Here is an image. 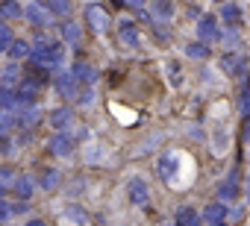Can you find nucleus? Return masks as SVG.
Segmentation results:
<instances>
[{
	"label": "nucleus",
	"instance_id": "obj_1",
	"mask_svg": "<svg viewBox=\"0 0 250 226\" xmlns=\"http://www.w3.org/2000/svg\"><path fill=\"white\" fill-rule=\"evenodd\" d=\"M47 124L56 130V132H65V130H71L77 121H74V109L71 106H59V109H53L50 115H47Z\"/></svg>",
	"mask_w": 250,
	"mask_h": 226
},
{
	"label": "nucleus",
	"instance_id": "obj_2",
	"mask_svg": "<svg viewBox=\"0 0 250 226\" xmlns=\"http://www.w3.org/2000/svg\"><path fill=\"white\" fill-rule=\"evenodd\" d=\"M47 147H50V153L53 156H62V159H68L71 153H74V138H71V132H56L50 141H47Z\"/></svg>",
	"mask_w": 250,
	"mask_h": 226
},
{
	"label": "nucleus",
	"instance_id": "obj_3",
	"mask_svg": "<svg viewBox=\"0 0 250 226\" xmlns=\"http://www.w3.org/2000/svg\"><path fill=\"white\" fill-rule=\"evenodd\" d=\"M127 194H130V203H136V206H145L150 200V188H147V182L142 176H133L127 182Z\"/></svg>",
	"mask_w": 250,
	"mask_h": 226
},
{
	"label": "nucleus",
	"instance_id": "obj_4",
	"mask_svg": "<svg viewBox=\"0 0 250 226\" xmlns=\"http://www.w3.org/2000/svg\"><path fill=\"white\" fill-rule=\"evenodd\" d=\"M71 74L77 76L80 85H94V82H97V71H94V65L85 62V59H77L74 68H71Z\"/></svg>",
	"mask_w": 250,
	"mask_h": 226
},
{
	"label": "nucleus",
	"instance_id": "obj_5",
	"mask_svg": "<svg viewBox=\"0 0 250 226\" xmlns=\"http://www.w3.org/2000/svg\"><path fill=\"white\" fill-rule=\"evenodd\" d=\"M85 18H88V27H91L94 33H106V30H109V15H106L97 3H91V6L85 9Z\"/></svg>",
	"mask_w": 250,
	"mask_h": 226
},
{
	"label": "nucleus",
	"instance_id": "obj_6",
	"mask_svg": "<svg viewBox=\"0 0 250 226\" xmlns=\"http://www.w3.org/2000/svg\"><path fill=\"white\" fill-rule=\"evenodd\" d=\"M39 185H42L47 194H50V191H59V188H62V170H59V168H42Z\"/></svg>",
	"mask_w": 250,
	"mask_h": 226
},
{
	"label": "nucleus",
	"instance_id": "obj_7",
	"mask_svg": "<svg viewBox=\"0 0 250 226\" xmlns=\"http://www.w3.org/2000/svg\"><path fill=\"white\" fill-rule=\"evenodd\" d=\"M221 68L229 74V76H247V62L238 56V53H227L221 59Z\"/></svg>",
	"mask_w": 250,
	"mask_h": 226
},
{
	"label": "nucleus",
	"instance_id": "obj_8",
	"mask_svg": "<svg viewBox=\"0 0 250 226\" xmlns=\"http://www.w3.org/2000/svg\"><path fill=\"white\" fill-rule=\"evenodd\" d=\"M203 223L206 226H227V208L224 203H209L203 211Z\"/></svg>",
	"mask_w": 250,
	"mask_h": 226
},
{
	"label": "nucleus",
	"instance_id": "obj_9",
	"mask_svg": "<svg viewBox=\"0 0 250 226\" xmlns=\"http://www.w3.org/2000/svg\"><path fill=\"white\" fill-rule=\"evenodd\" d=\"M56 91L65 97V100H77V76L74 74H59L56 76Z\"/></svg>",
	"mask_w": 250,
	"mask_h": 226
},
{
	"label": "nucleus",
	"instance_id": "obj_10",
	"mask_svg": "<svg viewBox=\"0 0 250 226\" xmlns=\"http://www.w3.org/2000/svg\"><path fill=\"white\" fill-rule=\"evenodd\" d=\"M235 197H238V173L232 170V173L218 185V200H221V203H229V200H235Z\"/></svg>",
	"mask_w": 250,
	"mask_h": 226
},
{
	"label": "nucleus",
	"instance_id": "obj_11",
	"mask_svg": "<svg viewBox=\"0 0 250 226\" xmlns=\"http://www.w3.org/2000/svg\"><path fill=\"white\" fill-rule=\"evenodd\" d=\"M197 33H200V41H218V38H221V33H218V21H215L212 15L200 18Z\"/></svg>",
	"mask_w": 250,
	"mask_h": 226
},
{
	"label": "nucleus",
	"instance_id": "obj_12",
	"mask_svg": "<svg viewBox=\"0 0 250 226\" xmlns=\"http://www.w3.org/2000/svg\"><path fill=\"white\" fill-rule=\"evenodd\" d=\"M36 182H39V179H33L30 173L15 176V194H18L21 200H30V197H33V191H36Z\"/></svg>",
	"mask_w": 250,
	"mask_h": 226
},
{
	"label": "nucleus",
	"instance_id": "obj_13",
	"mask_svg": "<svg viewBox=\"0 0 250 226\" xmlns=\"http://www.w3.org/2000/svg\"><path fill=\"white\" fill-rule=\"evenodd\" d=\"M203 223V217L191 208V206H183L180 211H177V226H200Z\"/></svg>",
	"mask_w": 250,
	"mask_h": 226
},
{
	"label": "nucleus",
	"instance_id": "obj_14",
	"mask_svg": "<svg viewBox=\"0 0 250 226\" xmlns=\"http://www.w3.org/2000/svg\"><path fill=\"white\" fill-rule=\"evenodd\" d=\"M186 53H188V59L203 62V59H209V56H212V47H209L206 41H191V44L186 47Z\"/></svg>",
	"mask_w": 250,
	"mask_h": 226
},
{
	"label": "nucleus",
	"instance_id": "obj_15",
	"mask_svg": "<svg viewBox=\"0 0 250 226\" xmlns=\"http://www.w3.org/2000/svg\"><path fill=\"white\" fill-rule=\"evenodd\" d=\"M39 121H42V115H39L36 106H24V109L18 112V124H21V127H36Z\"/></svg>",
	"mask_w": 250,
	"mask_h": 226
},
{
	"label": "nucleus",
	"instance_id": "obj_16",
	"mask_svg": "<svg viewBox=\"0 0 250 226\" xmlns=\"http://www.w3.org/2000/svg\"><path fill=\"white\" fill-rule=\"evenodd\" d=\"M6 53H9V59H12V62H21V59H30V53H33V47H30L27 41H12Z\"/></svg>",
	"mask_w": 250,
	"mask_h": 226
},
{
	"label": "nucleus",
	"instance_id": "obj_17",
	"mask_svg": "<svg viewBox=\"0 0 250 226\" xmlns=\"http://www.w3.org/2000/svg\"><path fill=\"white\" fill-rule=\"evenodd\" d=\"M24 15H27V21H33L36 27H44V24H47V18H50V15H47V12H44V9H42L39 3L27 6V9H24Z\"/></svg>",
	"mask_w": 250,
	"mask_h": 226
},
{
	"label": "nucleus",
	"instance_id": "obj_18",
	"mask_svg": "<svg viewBox=\"0 0 250 226\" xmlns=\"http://www.w3.org/2000/svg\"><path fill=\"white\" fill-rule=\"evenodd\" d=\"M118 38H121L124 44H130V47L139 44V33H136L133 24H121V27H118Z\"/></svg>",
	"mask_w": 250,
	"mask_h": 226
},
{
	"label": "nucleus",
	"instance_id": "obj_19",
	"mask_svg": "<svg viewBox=\"0 0 250 226\" xmlns=\"http://www.w3.org/2000/svg\"><path fill=\"white\" fill-rule=\"evenodd\" d=\"M18 76H21V74H18V65H15V62H9V65L3 68V74H0V82L12 88V85L18 82Z\"/></svg>",
	"mask_w": 250,
	"mask_h": 226
},
{
	"label": "nucleus",
	"instance_id": "obj_20",
	"mask_svg": "<svg viewBox=\"0 0 250 226\" xmlns=\"http://www.w3.org/2000/svg\"><path fill=\"white\" fill-rule=\"evenodd\" d=\"M53 15H68V9H71V3H68V0H47V3H44Z\"/></svg>",
	"mask_w": 250,
	"mask_h": 226
},
{
	"label": "nucleus",
	"instance_id": "obj_21",
	"mask_svg": "<svg viewBox=\"0 0 250 226\" xmlns=\"http://www.w3.org/2000/svg\"><path fill=\"white\" fill-rule=\"evenodd\" d=\"M91 100H94V85H83L77 91V103L80 106H91Z\"/></svg>",
	"mask_w": 250,
	"mask_h": 226
},
{
	"label": "nucleus",
	"instance_id": "obj_22",
	"mask_svg": "<svg viewBox=\"0 0 250 226\" xmlns=\"http://www.w3.org/2000/svg\"><path fill=\"white\" fill-rule=\"evenodd\" d=\"M12 41H15V38H12V30H9V27H3V24H0V53H6Z\"/></svg>",
	"mask_w": 250,
	"mask_h": 226
},
{
	"label": "nucleus",
	"instance_id": "obj_23",
	"mask_svg": "<svg viewBox=\"0 0 250 226\" xmlns=\"http://www.w3.org/2000/svg\"><path fill=\"white\" fill-rule=\"evenodd\" d=\"M62 36H65V41L77 44V41H80V27H77V24H65V27H62Z\"/></svg>",
	"mask_w": 250,
	"mask_h": 226
},
{
	"label": "nucleus",
	"instance_id": "obj_24",
	"mask_svg": "<svg viewBox=\"0 0 250 226\" xmlns=\"http://www.w3.org/2000/svg\"><path fill=\"white\" fill-rule=\"evenodd\" d=\"M0 15H3V18H18V15H21V6L9 0V3H3V6H0Z\"/></svg>",
	"mask_w": 250,
	"mask_h": 226
},
{
	"label": "nucleus",
	"instance_id": "obj_25",
	"mask_svg": "<svg viewBox=\"0 0 250 226\" xmlns=\"http://www.w3.org/2000/svg\"><path fill=\"white\" fill-rule=\"evenodd\" d=\"M174 6H171V0H156V15L159 18H171Z\"/></svg>",
	"mask_w": 250,
	"mask_h": 226
},
{
	"label": "nucleus",
	"instance_id": "obj_26",
	"mask_svg": "<svg viewBox=\"0 0 250 226\" xmlns=\"http://www.w3.org/2000/svg\"><path fill=\"white\" fill-rule=\"evenodd\" d=\"M0 182H15V173H12V168L9 165H0Z\"/></svg>",
	"mask_w": 250,
	"mask_h": 226
},
{
	"label": "nucleus",
	"instance_id": "obj_27",
	"mask_svg": "<svg viewBox=\"0 0 250 226\" xmlns=\"http://www.w3.org/2000/svg\"><path fill=\"white\" fill-rule=\"evenodd\" d=\"M12 217V206L3 200V197H0V223H3V220H9Z\"/></svg>",
	"mask_w": 250,
	"mask_h": 226
},
{
	"label": "nucleus",
	"instance_id": "obj_28",
	"mask_svg": "<svg viewBox=\"0 0 250 226\" xmlns=\"http://www.w3.org/2000/svg\"><path fill=\"white\" fill-rule=\"evenodd\" d=\"M168 74H171V82H174V85L183 82V79H180V65H177V62H168Z\"/></svg>",
	"mask_w": 250,
	"mask_h": 226
},
{
	"label": "nucleus",
	"instance_id": "obj_29",
	"mask_svg": "<svg viewBox=\"0 0 250 226\" xmlns=\"http://www.w3.org/2000/svg\"><path fill=\"white\" fill-rule=\"evenodd\" d=\"M24 226H47V220H42V217H30Z\"/></svg>",
	"mask_w": 250,
	"mask_h": 226
},
{
	"label": "nucleus",
	"instance_id": "obj_30",
	"mask_svg": "<svg viewBox=\"0 0 250 226\" xmlns=\"http://www.w3.org/2000/svg\"><path fill=\"white\" fill-rule=\"evenodd\" d=\"M244 194H247V200H250V176H247V188H244Z\"/></svg>",
	"mask_w": 250,
	"mask_h": 226
},
{
	"label": "nucleus",
	"instance_id": "obj_31",
	"mask_svg": "<svg viewBox=\"0 0 250 226\" xmlns=\"http://www.w3.org/2000/svg\"><path fill=\"white\" fill-rule=\"evenodd\" d=\"M3 194H6V188H3V182H0V197H3Z\"/></svg>",
	"mask_w": 250,
	"mask_h": 226
}]
</instances>
